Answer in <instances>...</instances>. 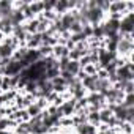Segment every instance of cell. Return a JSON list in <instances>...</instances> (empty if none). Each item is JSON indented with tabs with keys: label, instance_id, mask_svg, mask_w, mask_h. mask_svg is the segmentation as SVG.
<instances>
[{
	"label": "cell",
	"instance_id": "cell-1",
	"mask_svg": "<svg viewBox=\"0 0 134 134\" xmlns=\"http://www.w3.org/2000/svg\"><path fill=\"white\" fill-rule=\"evenodd\" d=\"M11 51H13V44H11V43H7V44H3L2 47H0V57L7 58V57L11 54Z\"/></svg>",
	"mask_w": 134,
	"mask_h": 134
},
{
	"label": "cell",
	"instance_id": "cell-2",
	"mask_svg": "<svg viewBox=\"0 0 134 134\" xmlns=\"http://www.w3.org/2000/svg\"><path fill=\"white\" fill-rule=\"evenodd\" d=\"M66 51H68L66 47H55V54L57 55H66V54H68Z\"/></svg>",
	"mask_w": 134,
	"mask_h": 134
}]
</instances>
